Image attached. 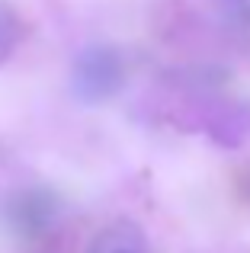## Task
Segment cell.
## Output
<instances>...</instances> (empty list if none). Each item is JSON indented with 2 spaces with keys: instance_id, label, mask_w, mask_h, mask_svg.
<instances>
[{
  "instance_id": "obj_3",
  "label": "cell",
  "mask_w": 250,
  "mask_h": 253,
  "mask_svg": "<svg viewBox=\"0 0 250 253\" xmlns=\"http://www.w3.org/2000/svg\"><path fill=\"white\" fill-rule=\"evenodd\" d=\"M19 42H23V19L10 3L0 0V64L16 51Z\"/></svg>"
},
{
  "instance_id": "obj_2",
  "label": "cell",
  "mask_w": 250,
  "mask_h": 253,
  "mask_svg": "<svg viewBox=\"0 0 250 253\" xmlns=\"http://www.w3.org/2000/svg\"><path fill=\"white\" fill-rule=\"evenodd\" d=\"M87 253H148V237L131 221H113L90 241Z\"/></svg>"
},
{
  "instance_id": "obj_1",
  "label": "cell",
  "mask_w": 250,
  "mask_h": 253,
  "mask_svg": "<svg viewBox=\"0 0 250 253\" xmlns=\"http://www.w3.org/2000/svg\"><path fill=\"white\" fill-rule=\"evenodd\" d=\"M125 81V64L122 55L109 45H87L81 55L74 58V71H71V86L74 96L87 106L106 103L109 96L122 90Z\"/></svg>"
},
{
  "instance_id": "obj_4",
  "label": "cell",
  "mask_w": 250,
  "mask_h": 253,
  "mask_svg": "<svg viewBox=\"0 0 250 253\" xmlns=\"http://www.w3.org/2000/svg\"><path fill=\"white\" fill-rule=\"evenodd\" d=\"M231 6L241 13L244 19H250V0H231Z\"/></svg>"
}]
</instances>
